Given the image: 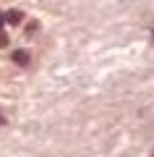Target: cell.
<instances>
[{"mask_svg": "<svg viewBox=\"0 0 154 157\" xmlns=\"http://www.w3.org/2000/svg\"><path fill=\"white\" fill-rule=\"evenodd\" d=\"M13 60H16L18 66H29V60H32V58H29L26 50H16V52H13Z\"/></svg>", "mask_w": 154, "mask_h": 157, "instance_id": "1", "label": "cell"}, {"mask_svg": "<svg viewBox=\"0 0 154 157\" xmlns=\"http://www.w3.org/2000/svg\"><path fill=\"white\" fill-rule=\"evenodd\" d=\"M21 18H24L21 11H8V13H6V21L13 24V26H16V24H21Z\"/></svg>", "mask_w": 154, "mask_h": 157, "instance_id": "2", "label": "cell"}, {"mask_svg": "<svg viewBox=\"0 0 154 157\" xmlns=\"http://www.w3.org/2000/svg\"><path fill=\"white\" fill-rule=\"evenodd\" d=\"M6 45H8V34L0 29V47H6Z\"/></svg>", "mask_w": 154, "mask_h": 157, "instance_id": "3", "label": "cell"}]
</instances>
